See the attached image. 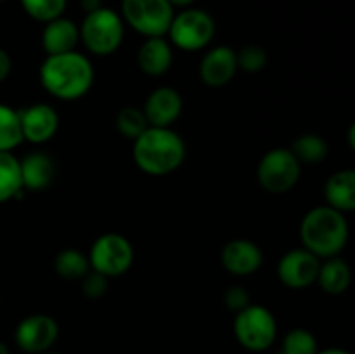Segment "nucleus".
Returning a JSON list of instances; mask_svg holds the SVG:
<instances>
[{
    "label": "nucleus",
    "mask_w": 355,
    "mask_h": 354,
    "mask_svg": "<svg viewBox=\"0 0 355 354\" xmlns=\"http://www.w3.org/2000/svg\"><path fill=\"white\" fill-rule=\"evenodd\" d=\"M38 75L42 87L61 101L82 99L92 89L96 78L90 59L78 51L47 56Z\"/></svg>",
    "instance_id": "nucleus-1"
},
{
    "label": "nucleus",
    "mask_w": 355,
    "mask_h": 354,
    "mask_svg": "<svg viewBox=\"0 0 355 354\" xmlns=\"http://www.w3.org/2000/svg\"><path fill=\"white\" fill-rule=\"evenodd\" d=\"M186 142L172 127L149 125L134 141V162L148 176H168L182 165Z\"/></svg>",
    "instance_id": "nucleus-2"
},
{
    "label": "nucleus",
    "mask_w": 355,
    "mask_h": 354,
    "mask_svg": "<svg viewBox=\"0 0 355 354\" xmlns=\"http://www.w3.org/2000/svg\"><path fill=\"white\" fill-rule=\"evenodd\" d=\"M304 248L319 259L336 257L349 242V222L342 212L329 205H321L304 215L300 224Z\"/></svg>",
    "instance_id": "nucleus-3"
},
{
    "label": "nucleus",
    "mask_w": 355,
    "mask_h": 354,
    "mask_svg": "<svg viewBox=\"0 0 355 354\" xmlns=\"http://www.w3.org/2000/svg\"><path fill=\"white\" fill-rule=\"evenodd\" d=\"M125 26L120 14L113 9L101 7L89 12L80 26V40L94 56H110L120 49L123 42Z\"/></svg>",
    "instance_id": "nucleus-4"
},
{
    "label": "nucleus",
    "mask_w": 355,
    "mask_h": 354,
    "mask_svg": "<svg viewBox=\"0 0 355 354\" xmlns=\"http://www.w3.org/2000/svg\"><path fill=\"white\" fill-rule=\"evenodd\" d=\"M236 340L252 353H262L274 344L277 337L276 316L259 304L246 305L234 316Z\"/></svg>",
    "instance_id": "nucleus-5"
},
{
    "label": "nucleus",
    "mask_w": 355,
    "mask_h": 354,
    "mask_svg": "<svg viewBox=\"0 0 355 354\" xmlns=\"http://www.w3.org/2000/svg\"><path fill=\"white\" fill-rule=\"evenodd\" d=\"M302 176V163L290 148H272L260 158L257 167L259 184L270 194L293 189Z\"/></svg>",
    "instance_id": "nucleus-6"
},
{
    "label": "nucleus",
    "mask_w": 355,
    "mask_h": 354,
    "mask_svg": "<svg viewBox=\"0 0 355 354\" xmlns=\"http://www.w3.org/2000/svg\"><path fill=\"white\" fill-rule=\"evenodd\" d=\"M121 14L125 23L146 38L165 37L175 16L168 0H123Z\"/></svg>",
    "instance_id": "nucleus-7"
},
{
    "label": "nucleus",
    "mask_w": 355,
    "mask_h": 354,
    "mask_svg": "<svg viewBox=\"0 0 355 354\" xmlns=\"http://www.w3.org/2000/svg\"><path fill=\"white\" fill-rule=\"evenodd\" d=\"M90 267L106 278H118L134 264V246L120 233H104L92 243Z\"/></svg>",
    "instance_id": "nucleus-8"
},
{
    "label": "nucleus",
    "mask_w": 355,
    "mask_h": 354,
    "mask_svg": "<svg viewBox=\"0 0 355 354\" xmlns=\"http://www.w3.org/2000/svg\"><path fill=\"white\" fill-rule=\"evenodd\" d=\"M168 35L170 42L180 51H201L214 40L215 21L205 10L186 9L173 16Z\"/></svg>",
    "instance_id": "nucleus-9"
},
{
    "label": "nucleus",
    "mask_w": 355,
    "mask_h": 354,
    "mask_svg": "<svg viewBox=\"0 0 355 354\" xmlns=\"http://www.w3.org/2000/svg\"><path fill=\"white\" fill-rule=\"evenodd\" d=\"M321 259L307 248H295L284 253L277 264V276L284 287L304 290L318 281Z\"/></svg>",
    "instance_id": "nucleus-10"
},
{
    "label": "nucleus",
    "mask_w": 355,
    "mask_h": 354,
    "mask_svg": "<svg viewBox=\"0 0 355 354\" xmlns=\"http://www.w3.org/2000/svg\"><path fill=\"white\" fill-rule=\"evenodd\" d=\"M59 337V325L49 314H31L16 328V344L28 354H44L52 349Z\"/></svg>",
    "instance_id": "nucleus-11"
},
{
    "label": "nucleus",
    "mask_w": 355,
    "mask_h": 354,
    "mask_svg": "<svg viewBox=\"0 0 355 354\" xmlns=\"http://www.w3.org/2000/svg\"><path fill=\"white\" fill-rule=\"evenodd\" d=\"M23 137L31 144H44L55 135L59 128V115L51 104L37 103L19 110Z\"/></svg>",
    "instance_id": "nucleus-12"
},
{
    "label": "nucleus",
    "mask_w": 355,
    "mask_h": 354,
    "mask_svg": "<svg viewBox=\"0 0 355 354\" xmlns=\"http://www.w3.org/2000/svg\"><path fill=\"white\" fill-rule=\"evenodd\" d=\"M184 101L177 89L168 85L153 90L142 106L151 127H172L182 113Z\"/></svg>",
    "instance_id": "nucleus-13"
},
{
    "label": "nucleus",
    "mask_w": 355,
    "mask_h": 354,
    "mask_svg": "<svg viewBox=\"0 0 355 354\" xmlns=\"http://www.w3.org/2000/svg\"><path fill=\"white\" fill-rule=\"evenodd\" d=\"M238 73V54L227 45L210 49L200 61V78L208 87H224Z\"/></svg>",
    "instance_id": "nucleus-14"
},
{
    "label": "nucleus",
    "mask_w": 355,
    "mask_h": 354,
    "mask_svg": "<svg viewBox=\"0 0 355 354\" xmlns=\"http://www.w3.org/2000/svg\"><path fill=\"white\" fill-rule=\"evenodd\" d=\"M222 266L234 276H250L257 273L263 262L262 248L252 239L238 238L225 243L220 253Z\"/></svg>",
    "instance_id": "nucleus-15"
},
{
    "label": "nucleus",
    "mask_w": 355,
    "mask_h": 354,
    "mask_svg": "<svg viewBox=\"0 0 355 354\" xmlns=\"http://www.w3.org/2000/svg\"><path fill=\"white\" fill-rule=\"evenodd\" d=\"M78 42L80 28L76 26L75 21L59 16L45 23L44 33H42V47L47 56L76 51Z\"/></svg>",
    "instance_id": "nucleus-16"
},
{
    "label": "nucleus",
    "mask_w": 355,
    "mask_h": 354,
    "mask_svg": "<svg viewBox=\"0 0 355 354\" xmlns=\"http://www.w3.org/2000/svg\"><path fill=\"white\" fill-rule=\"evenodd\" d=\"M19 167L24 189H47L55 177L54 160L44 151L28 153L23 160H19Z\"/></svg>",
    "instance_id": "nucleus-17"
},
{
    "label": "nucleus",
    "mask_w": 355,
    "mask_h": 354,
    "mask_svg": "<svg viewBox=\"0 0 355 354\" xmlns=\"http://www.w3.org/2000/svg\"><path fill=\"white\" fill-rule=\"evenodd\" d=\"M173 62V52L163 37L146 38L137 52V65L148 76H162L168 73Z\"/></svg>",
    "instance_id": "nucleus-18"
},
{
    "label": "nucleus",
    "mask_w": 355,
    "mask_h": 354,
    "mask_svg": "<svg viewBox=\"0 0 355 354\" xmlns=\"http://www.w3.org/2000/svg\"><path fill=\"white\" fill-rule=\"evenodd\" d=\"M326 205L335 210L354 212L355 210V170H338L324 184Z\"/></svg>",
    "instance_id": "nucleus-19"
},
{
    "label": "nucleus",
    "mask_w": 355,
    "mask_h": 354,
    "mask_svg": "<svg viewBox=\"0 0 355 354\" xmlns=\"http://www.w3.org/2000/svg\"><path fill=\"white\" fill-rule=\"evenodd\" d=\"M318 283L326 294L340 295L349 290L352 283V269L342 257H329V259H324V262H321Z\"/></svg>",
    "instance_id": "nucleus-20"
},
{
    "label": "nucleus",
    "mask_w": 355,
    "mask_h": 354,
    "mask_svg": "<svg viewBox=\"0 0 355 354\" xmlns=\"http://www.w3.org/2000/svg\"><path fill=\"white\" fill-rule=\"evenodd\" d=\"M23 193L19 160L10 151H0V203L12 198H21Z\"/></svg>",
    "instance_id": "nucleus-21"
},
{
    "label": "nucleus",
    "mask_w": 355,
    "mask_h": 354,
    "mask_svg": "<svg viewBox=\"0 0 355 354\" xmlns=\"http://www.w3.org/2000/svg\"><path fill=\"white\" fill-rule=\"evenodd\" d=\"M290 149L297 156L298 162L307 163V165H318V163L324 162L329 153L326 139L319 134H312V132L298 135Z\"/></svg>",
    "instance_id": "nucleus-22"
},
{
    "label": "nucleus",
    "mask_w": 355,
    "mask_h": 354,
    "mask_svg": "<svg viewBox=\"0 0 355 354\" xmlns=\"http://www.w3.org/2000/svg\"><path fill=\"white\" fill-rule=\"evenodd\" d=\"M54 269L62 280L76 281L82 280L92 267H90L89 255L76 248H64L55 257Z\"/></svg>",
    "instance_id": "nucleus-23"
},
{
    "label": "nucleus",
    "mask_w": 355,
    "mask_h": 354,
    "mask_svg": "<svg viewBox=\"0 0 355 354\" xmlns=\"http://www.w3.org/2000/svg\"><path fill=\"white\" fill-rule=\"evenodd\" d=\"M24 141L19 111L0 104V151H10Z\"/></svg>",
    "instance_id": "nucleus-24"
},
{
    "label": "nucleus",
    "mask_w": 355,
    "mask_h": 354,
    "mask_svg": "<svg viewBox=\"0 0 355 354\" xmlns=\"http://www.w3.org/2000/svg\"><path fill=\"white\" fill-rule=\"evenodd\" d=\"M116 130L123 135L125 139L135 141L146 128L149 127V121L146 118L144 110L137 106H125L116 113Z\"/></svg>",
    "instance_id": "nucleus-25"
},
{
    "label": "nucleus",
    "mask_w": 355,
    "mask_h": 354,
    "mask_svg": "<svg viewBox=\"0 0 355 354\" xmlns=\"http://www.w3.org/2000/svg\"><path fill=\"white\" fill-rule=\"evenodd\" d=\"M68 0H21V6L28 16L40 23H49L55 17L62 16Z\"/></svg>",
    "instance_id": "nucleus-26"
},
{
    "label": "nucleus",
    "mask_w": 355,
    "mask_h": 354,
    "mask_svg": "<svg viewBox=\"0 0 355 354\" xmlns=\"http://www.w3.org/2000/svg\"><path fill=\"white\" fill-rule=\"evenodd\" d=\"M283 354H318V340L309 330L293 328L283 339Z\"/></svg>",
    "instance_id": "nucleus-27"
},
{
    "label": "nucleus",
    "mask_w": 355,
    "mask_h": 354,
    "mask_svg": "<svg viewBox=\"0 0 355 354\" xmlns=\"http://www.w3.org/2000/svg\"><path fill=\"white\" fill-rule=\"evenodd\" d=\"M236 54H238V69L246 73L262 71L267 66V61H269L266 49L260 47V45H246Z\"/></svg>",
    "instance_id": "nucleus-28"
},
{
    "label": "nucleus",
    "mask_w": 355,
    "mask_h": 354,
    "mask_svg": "<svg viewBox=\"0 0 355 354\" xmlns=\"http://www.w3.org/2000/svg\"><path fill=\"white\" fill-rule=\"evenodd\" d=\"M80 281H82V292L87 298H101L107 292V285H110V278L94 269H90Z\"/></svg>",
    "instance_id": "nucleus-29"
},
{
    "label": "nucleus",
    "mask_w": 355,
    "mask_h": 354,
    "mask_svg": "<svg viewBox=\"0 0 355 354\" xmlns=\"http://www.w3.org/2000/svg\"><path fill=\"white\" fill-rule=\"evenodd\" d=\"M224 304L229 311L239 312L250 305V294L245 287L241 285H234V287H229L224 294Z\"/></svg>",
    "instance_id": "nucleus-30"
},
{
    "label": "nucleus",
    "mask_w": 355,
    "mask_h": 354,
    "mask_svg": "<svg viewBox=\"0 0 355 354\" xmlns=\"http://www.w3.org/2000/svg\"><path fill=\"white\" fill-rule=\"evenodd\" d=\"M10 69H12V61H10V56L7 54L3 49H0V82L9 76Z\"/></svg>",
    "instance_id": "nucleus-31"
},
{
    "label": "nucleus",
    "mask_w": 355,
    "mask_h": 354,
    "mask_svg": "<svg viewBox=\"0 0 355 354\" xmlns=\"http://www.w3.org/2000/svg\"><path fill=\"white\" fill-rule=\"evenodd\" d=\"M80 6H82V9L89 14L101 9V7H103V0H80Z\"/></svg>",
    "instance_id": "nucleus-32"
},
{
    "label": "nucleus",
    "mask_w": 355,
    "mask_h": 354,
    "mask_svg": "<svg viewBox=\"0 0 355 354\" xmlns=\"http://www.w3.org/2000/svg\"><path fill=\"white\" fill-rule=\"evenodd\" d=\"M318 354H352V353H349V351L345 349H340V347H329V349L319 351Z\"/></svg>",
    "instance_id": "nucleus-33"
},
{
    "label": "nucleus",
    "mask_w": 355,
    "mask_h": 354,
    "mask_svg": "<svg viewBox=\"0 0 355 354\" xmlns=\"http://www.w3.org/2000/svg\"><path fill=\"white\" fill-rule=\"evenodd\" d=\"M347 139H349V144H350V148L354 149L355 151V121L352 125H350V128H349V134H347Z\"/></svg>",
    "instance_id": "nucleus-34"
},
{
    "label": "nucleus",
    "mask_w": 355,
    "mask_h": 354,
    "mask_svg": "<svg viewBox=\"0 0 355 354\" xmlns=\"http://www.w3.org/2000/svg\"><path fill=\"white\" fill-rule=\"evenodd\" d=\"M168 2L172 3L173 7H187L193 2H196V0H168Z\"/></svg>",
    "instance_id": "nucleus-35"
},
{
    "label": "nucleus",
    "mask_w": 355,
    "mask_h": 354,
    "mask_svg": "<svg viewBox=\"0 0 355 354\" xmlns=\"http://www.w3.org/2000/svg\"><path fill=\"white\" fill-rule=\"evenodd\" d=\"M0 354H10V351H9V347L6 346V344L2 342V340H0Z\"/></svg>",
    "instance_id": "nucleus-36"
},
{
    "label": "nucleus",
    "mask_w": 355,
    "mask_h": 354,
    "mask_svg": "<svg viewBox=\"0 0 355 354\" xmlns=\"http://www.w3.org/2000/svg\"><path fill=\"white\" fill-rule=\"evenodd\" d=\"M44 354H61V353H55V351H47V353H44Z\"/></svg>",
    "instance_id": "nucleus-37"
},
{
    "label": "nucleus",
    "mask_w": 355,
    "mask_h": 354,
    "mask_svg": "<svg viewBox=\"0 0 355 354\" xmlns=\"http://www.w3.org/2000/svg\"><path fill=\"white\" fill-rule=\"evenodd\" d=\"M277 354H283V353H277Z\"/></svg>",
    "instance_id": "nucleus-38"
},
{
    "label": "nucleus",
    "mask_w": 355,
    "mask_h": 354,
    "mask_svg": "<svg viewBox=\"0 0 355 354\" xmlns=\"http://www.w3.org/2000/svg\"><path fill=\"white\" fill-rule=\"evenodd\" d=\"M0 2H3V0H0Z\"/></svg>",
    "instance_id": "nucleus-39"
}]
</instances>
